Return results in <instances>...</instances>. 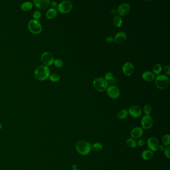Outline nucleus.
I'll list each match as a JSON object with an SVG mask.
<instances>
[{
    "label": "nucleus",
    "mask_w": 170,
    "mask_h": 170,
    "mask_svg": "<svg viewBox=\"0 0 170 170\" xmlns=\"http://www.w3.org/2000/svg\"><path fill=\"white\" fill-rule=\"evenodd\" d=\"M51 74V70L48 66L41 65L36 67L34 70V75L37 79L39 81H44L49 78Z\"/></svg>",
    "instance_id": "nucleus-1"
},
{
    "label": "nucleus",
    "mask_w": 170,
    "mask_h": 170,
    "mask_svg": "<svg viewBox=\"0 0 170 170\" xmlns=\"http://www.w3.org/2000/svg\"><path fill=\"white\" fill-rule=\"evenodd\" d=\"M75 149L79 154L85 156L90 153L91 150V145L86 140H81L77 142L75 144Z\"/></svg>",
    "instance_id": "nucleus-2"
},
{
    "label": "nucleus",
    "mask_w": 170,
    "mask_h": 170,
    "mask_svg": "<svg viewBox=\"0 0 170 170\" xmlns=\"http://www.w3.org/2000/svg\"><path fill=\"white\" fill-rule=\"evenodd\" d=\"M27 27L30 32L33 34H39L43 31V27L41 22L34 19L29 21Z\"/></svg>",
    "instance_id": "nucleus-3"
},
{
    "label": "nucleus",
    "mask_w": 170,
    "mask_h": 170,
    "mask_svg": "<svg viewBox=\"0 0 170 170\" xmlns=\"http://www.w3.org/2000/svg\"><path fill=\"white\" fill-rule=\"evenodd\" d=\"M93 86L98 91L103 92L107 89L108 84L105 78L97 77L93 80Z\"/></svg>",
    "instance_id": "nucleus-4"
},
{
    "label": "nucleus",
    "mask_w": 170,
    "mask_h": 170,
    "mask_svg": "<svg viewBox=\"0 0 170 170\" xmlns=\"http://www.w3.org/2000/svg\"><path fill=\"white\" fill-rule=\"evenodd\" d=\"M155 84L158 89H164L168 86L170 84V79L166 75H158L155 79Z\"/></svg>",
    "instance_id": "nucleus-5"
},
{
    "label": "nucleus",
    "mask_w": 170,
    "mask_h": 170,
    "mask_svg": "<svg viewBox=\"0 0 170 170\" xmlns=\"http://www.w3.org/2000/svg\"><path fill=\"white\" fill-rule=\"evenodd\" d=\"M41 60L43 65L48 66L53 64L55 58L51 53L45 51L41 55Z\"/></svg>",
    "instance_id": "nucleus-6"
},
{
    "label": "nucleus",
    "mask_w": 170,
    "mask_h": 170,
    "mask_svg": "<svg viewBox=\"0 0 170 170\" xmlns=\"http://www.w3.org/2000/svg\"><path fill=\"white\" fill-rule=\"evenodd\" d=\"M58 11L61 14H66L72 10V4L69 1H63L58 4Z\"/></svg>",
    "instance_id": "nucleus-7"
},
{
    "label": "nucleus",
    "mask_w": 170,
    "mask_h": 170,
    "mask_svg": "<svg viewBox=\"0 0 170 170\" xmlns=\"http://www.w3.org/2000/svg\"><path fill=\"white\" fill-rule=\"evenodd\" d=\"M147 146L149 150H151L152 152L157 151L158 150L160 144L158 140L155 137H150L149 138L147 141Z\"/></svg>",
    "instance_id": "nucleus-8"
},
{
    "label": "nucleus",
    "mask_w": 170,
    "mask_h": 170,
    "mask_svg": "<svg viewBox=\"0 0 170 170\" xmlns=\"http://www.w3.org/2000/svg\"><path fill=\"white\" fill-rule=\"evenodd\" d=\"M142 127L144 129H149L153 125V119L151 116L149 115L144 116L141 121Z\"/></svg>",
    "instance_id": "nucleus-9"
},
{
    "label": "nucleus",
    "mask_w": 170,
    "mask_h": 170,
    "mask_svg": "<svg viewBox=\"0 0 170 170\" xmlns=\"http://www.w3.org/2000/svg\"><path fill=\"white\" fill-rule=\"evenodd\" d=\"M107 93L111 98L116 99L119 97L120 92L119 89L115 85H111L107 89Z\"/></svg>",
    "instance_id": "nucleus-10"
},
{
    "label": "nucleus",
    "mask_w": 170,
    "mask_h": 170,
    "mask_svg": "<svg viewBox=\"0 0 170 170\" xmlns=\"http://www.w3.org/2000/svg\"><path fill=\"white\" fill-rule=\"evenodd\" d=\"M128 114L134 118L140 117L142 115V109L138 105H134L131 106L128 110Z\"/></svg>",
    "instance_id": "nucleus-11"
},
{
    "label": "nucleus",
    "mask_w": 170,
    "mask_h": 170,
    "mask_svg": "<svg viewBox=\"0 0 170 170\" xmlns=\"http://www.w3.org/2000/svg\"><path fill=\"white\" fill-rule=\"evenodd\" d=\"M122 70L123 73L125 75L127 76H130L134 72V66L132 63L127 61L123 65Z\"/></svg>",
    "instance_id": "nucleus-12"
},
{
    "label": "nucleus",
    "mask_w": 170,
    "mask_h": 170,
    "mask_svg": "<svg viewBox=\"0 0 170 170\" xmlns=\"http://www.w3.org/2000/svg\"><path fill=\"white\" fill-rule=\"evenodd\" d=\"M130 11V6L128 3H123L118 8L117 13L119 15L124 16L127 15Z\"/></svg>",
    "instance_id": "nucleus-13"
},
{
    "label": "nucleus",
    "mask_w": 170,
    "mask_h": 170,
    "mask_svg": "<svg viewBox=\"0 0 170 170\" xmlns=\"http://www.w3.org/2000/svg\"><path fill=\"white\" fill-rule=\"evenodd\" d=\"M33 4H34L38 9L45 10L49 6L50 1L49 0H34Z\"/></svg>",
    "instance_id": "nucleus-14"
},
{
    "label": "nucleus",
    "mask_w": 170,
    "mask_h": 170,
    "mask_svg": "<svg viewBox=\"0 0 170 170\" xmlns=\"http://www.w3.org/2000/svg\"><path fill=\"white\" fill-rule=\"evenodd\" d=\"M143 134V130L142 128L136 127L131 130L130 135L133 139H139L141 138Z\"/></svg>",
    "instance_id": "nucleus-15"
},
{
    "label": "nucleus",
    "mask_w": 170,
    "mask_h": 170,
    "mask_svg": "<svg viewBox=\"0 0 170 170\" xmlns=\"http://www.w3.org/2000/svg\"><path fill=\"white\" fill-rule=\"evenodd\" d=\"M126 34L123 32H119L116 34L114 40L117 44H122L126 41Z\"/></svg>",
    "instance_id": "nucleus-16"
},
{
    "label": "nucleus",
    "mask_w": 170,
    "mask_h": 170,
    "mask_svg": "<svg viewBox=\"0 0 170 170\" xmlns=\"http://www.w3.org/2000/svg\"><path fill=\"white\" fill-rule=\"evenodd\" d=\"M142 77L145 81L148 82L153 81L155 77L154 74L149 71L144 72L142 75Z\"/></svg>",
    "instance_id": "nucleus-17"
},
{
    "label": "nucleus",
    "mask_w": 170,
    "mask_h": 170,
    "mask_svg": "<svg viewBox=\"0 0 170 170\" xmlns=\"http://www.w3.org/2000/svg\"><path fill=\"white\" fill-rule=\"evenodd\" d=\"M58 15V10L56 9L50 8L46 12V17L48 19H53L56 17Z\"/></svg>",
    "instance_id": "nucleus-18"
},
{
    "label": "nucleus",
    "mask_w": 170,
    "mask_h": 170,
    "mask_svg": "<svg viewBox=\"0 0 170 170\" xmlns=\"http://www.w3.org/2000/svg\"><path fill=\"white\" fill-rule=\"evenodd\" d=\"M142 158L145 160H150L154 156L153 152L150 150H145L142 153Z\"/></svg>",
    "instance_id": "nucleus-19"
},
{
    "label": "nucleus",
    "mask_w": 170,
    "mask_h": 170,
    "mask_svg": "<svg viewBox=\"0 0 170 170\" xmlns=\"http://www.w3.org/2000/svg\"><path fill=\"white\" fill-rule=\"evenodd\" d=\"M33 5L32 2L30 1L24 2L20 6V9L24 12H27L32 9Z\"/></svg>",
    "instance_id": "nucleus-20"
},
{
    "label": "nucleus",
    "mask_w": 170,
    "mask_h": 170,
    "mask_svg": "<svg viewBox=\"0 0 170 170\" xmlns=\"http://www.w3.org/2000/svg\"><path fill=\"white\" fill-rule=\"evenodd\" d=\"M128 111L126 109H121L118 111L117 114L118 118L119 119H125L127 117Z\"/></svg>",
    "instance_id": "nucleus-21"
},
{
    "label": "nucleus",
    "mask_w": 170,
    "mask_h": 170,
    "mask_svg": "<svg viewBox=\"0 0 170 170\" xmlns=\"http://www.w3.org/2000/svg\"><path fill=\"white\" fill-rule=\"evenodd\" d=\"M123 21L120 16L116 15L113 19V24L116 27H121L122 25Z\"/></svg>",
    "instance_id": "nucleus-22"
},
{
    "label": "nucleus",
    "mask_w": 170,
    "mask_h": 170,
    "mask_svg": "<svg viewBox=\"0 0 170 170\" xmlns=\"http://www.w3.org/2000/svg\"><path fill=\"white\" fill-rule=\"evenodd\" d=\"M126 145L129 148H134L137 146V142L133 138H129L126 140Z\"/></svg>",
    "instance_id": "nucleus-23"
},
{
    "label": "nucleus",
    "mask_w": 170,
    "mask_h": 170,
    "mask_svg": "<svg viewBox=\"0 0 170 170\" xmlns=\"http://www.w3.org/2000/svg\"><path fill=\"white\" fill-rule=\"evenodd\" d=\"M152 70H153L154 74H155L156 75H158L159 74H160L161 72H162V67L161 65L159 63H156L153 66Z\"/></svg>",
    "instance_id": "nucleus-24"
},
{
    "label": "nucleus",
    "mask_w": 170,
    "mask_h": 170,
    "mask_svg": "<svg viewBox=\"0 0 170 170\" xmlns=\"http://www.w3.org/2000/svg\"><path fill=\"white\" fill-rule=\"evenodd\" d=\"M162 141L164 145L168 146L170 144V136L169 135L165 134L162 138Z\"/></svg>",
    "instance_id": "nucleus-25"
},
{
    "label": "nucleus",
    "mask_w": 170,
    "mask_h": 170,
    "mask_svg": "<svg viewBox=\"0 0 170 170\" xmlns=\"http://www.w3.org/2000/svg\"><path fill=\"white\" fill-rule=\"evenodd\" d=\"M102 148H103V145L99 142L95 143L91 147V149H92V150L96 152L100 151L102 150Z\"/></svg>",
    "instance_id": "nucleus-26"
},
{
    "label": "nucleus",
    "mask_w": 170,
    "mask_h": 170,
    "mask_svg": "<svg viewBox=\"0 0 170 170\" xmlns=\"http://www.w3.org/2000/svg\"><path fill=\"white\" fill-rule=\"evenodd\" d=\"M49 79V80L53 82H56L60 80V76L58 73H53L50 74Z\"/></svg>",
    "instance_id": "nucleus-27"
},
{
    "label": "nucleus",
    "mask_w": 170,
    "mask_h": 170,
    "mask_svg": "<svg viewBox=\"0 0 170 170\" xmlns=\"http://www.w3.org/2000/svg\"><path fill=\"white\" fill-rule=\"evenodd\" d=\"M143 111L146 115H149L152 112L151 106L148 104L145 105L143 108Z\"/></svg>",
    "instance_id": "nucleus-28"
},
{
    "label": "nucleus",
    "mask_w": 170,
    "mask_h": 170,
    "mask_svg": "<svg viewBox=\"0 0 170 170\" xmlns=\"http://www.w3.org/2000/svg\"><path fill=\"white\" fill-rule=\"evenodd\" d=\"M32 17L35 20H39L41 17V13L39 11H36L32 14Z\"/></svg>",
    "instance_id": "nucleus-29"
},
{
    "label": "nucleus",
    "mask_w": 170,
    "mask_h": 170,
    "mask_svg": "<svg viewBox=\"0 0 170 170\" xmlns=\"http://www.w3.org/2000/svg\"><path fill=\"white\" fill-rule=\"evenodd\" d=\"M53 64L55 65V66L57 67H61L63 65V62L62 60L60 59V58H57L55 60Z\"/></svg>",
    "instance_id": "nucleus-30"
},
{
    "label": "nucleus",
    "mask_w": 170,
    "mask_h": 170,
    "mask_svg": "<svg viewBox=\"0 0 170 170\" xmlns=\"http://www.w3.org/2000/svg\"><path fill=\"white\" fill-rule=\"evenodd\" d=\"M170 146H166L165 147V149L164 150L165 156L167 157V158L168 159H170Z\"/></svg>",
    "instance_id": "nucleus-31"
},
{
    "label": "nucleus",
    "mask_w": 170,
    "mask_h": 170,
    "mask_svg": "<svg viewBox=\"0 0 170 170\" xmlns=\"http://www.w3.org/2000/svg\"><path fill=\"white\" fill-rule=\"evenodd\" d=\"M107 83L108 84H111V85H114L115 84H116L117 83V80H116V79L115 78H114V77H112V78H111L110 79H109V80H107Z\"/></svg>",
    "instance_id": "nucleus-32"
},
{
    "label": "nucleus",
    "mask_w": 170,
    "mask_h": 170,
    "mask_svg": "<svg viewBox=\"0 0 170 170\" xmlns=\"http://www.w3.org/2000/svg\"><path fill=\"white\" fill-rule=\"evenodd\" d=\"M112 77H113V74L110 72H107V73H106L105 75V79L106 80V81L110 79L111 78H112Z\"/></svg>",
    "instance_id": "nucleus-33"
},
{
    "label": "nucleus",
    "mask_w": 170,
    "mask_h": 170,
    "mask_svg": "<svg viewBox=\"0 0 170 170\" xmlns=\"http://www.w3.org/2000/svg\"><path fill=\"white\" fill-rule=\"evenodd\" d=\"M164 71L165 72V73L167 74V75H169L170 74V67L169 65H166L164 67Z\"/></svg>",
    "instance_id": "nucleus-34"
},
{
    "label": "nucleus",
    "mask_w": 170,
    "mask_h": 170,
    "mask_svg": "<svg viewBox=\"0 0 170 170\" xmlns=\"http://www.w3.org/2000/svg\"><path fill=\"white\" fill-rule=\"evenodd\" d=\"M145 143H146V142H145V141L144 140L140 139L137 142V145H138L140 147L143 146L145 144Z\"/></svg>",
    "instance_id": "nucleus-35"
},
{
    "label": "nucleus",
    "mask_w": 170,
    "mask_h": 170,
    "mask_svg": "<svg viewBox=\"0 0 170 170\" xmlns=\"http://www.w3.org/2000/svg\"><path fill=\"white\" fill-rule=\"evenodd\" d=\"M49 5H51V8H53V9H55L56 8H58V3H57V2H55V1L51 2Z\"/></svg>",
    "instance_id": "nucleus-36"
},
{
    "label": "nucleus",
    "mask_w": 170,
    "mask_h": 170,
    "mask_svg": "<svg viewBox=\"0 0 170 170\" xmlns=\"http://www.w3.org/2000/svg\"><path fill=\"white\" fill-rule=\"evenodd\" d=\"M106 41L108 43H112L113 41H114V38H113L112 37L109 36L108 37H107V39H106Z\"/></svg>",
    "instance_id": "nucleus-37"
},
{
    "label": "nucleus",
    "mask_w": 170,
    "mask_h": 170,
    "mask_svg": "<svg viewBox=\"0 0 170 170\" xmlns=\"http://www.w3.org/2000/svg\"><path fill=\"white\" fill-rule=\"evenodd\" d=\"M111 13L114 15V14H116V13H117V10H115V9H113L111 10Z\"/></svg>",
    "instance_id": "nucleus-38"
},
{
    "label": "nucleus",
    "mask_w": 170,
    "mask_h": 170,
    "mask_svg": "<svg viewBox=\"0 0 170 170\" xmlns=\"http://www.w3.org/2000/svg\"><path fill=\"white\" fill-rule=\"evenodd\" d=\"M165 147L163 146H160L159 148V149H160L161 151H164L165 149Z\"/></svg>",
    "instance_id": "nucleus-39"
},
{
    "label": "nucleus",
    "mask_w": 170,
    "mask_h": 170,
    "mask_svg": "<svg viewBox=\"0 0 170 170\" xmlns=\"http://www.w3.org/2000/svg\"><path fill=\"white\" fill-rule=\"evenodd\" d=\"M2 128V124L0 123V130Z\"/></svg>",
    "instance_id": "nucleus-40"
},
{
    "label": "nucleus",
    "mask_w": 170,
    "mask_h": 170,
    "mask_svg": "<svg viewBox=\"0 0 170 170\" xmlns=\"http://www.w3.org/2000/svg\"><path fill=\"white\" fill-rule=\"evenodd\" d=\"M72 170H77V169H72Z\"/></svg>",
    "instance_id": "nucleus-41"
}]
</instances>
